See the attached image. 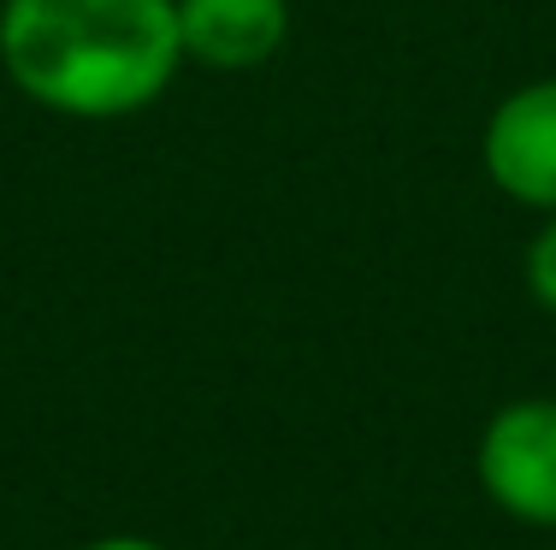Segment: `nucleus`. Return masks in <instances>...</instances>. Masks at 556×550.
<instances>
[{
  "instance_id": "5",
  "label": "nucleus",
  "mask_w": 556,
  "mask_h": 550,
  "mask_svg": "<svg viewBox=\"0 0 556 550\" xmlns=\"http://www.w3.org/2000/svg\"><path fill=\"white\" fill-rule=\"evenodd\" d=\"M527 291L539 296V308L556 314V214H545V226L527 243Z\"/></svg>"
},
{
  "instance_id": "2",
  "label": "nucleus",
  "mask_w": 556,
  "mask_h": 550,
  "mask_svg": "<svg viewBox=\"0 0 556 550\" xmlns=\"http://www.w3.org/2000/svg\"><path fill=\"white\" fill-rule=\"evenodd\" d=\"M480 491L509 521L556 533V397H515L485 421L480 450Z\"/></svg>"
},
{
  "instance_id": "4",
  "label": "nucleus",
  "mask_w": 556,
  "mask_h": 550,
  "mask_svg": "<svg viewBox=\"0 0 556 550\" xmlns=\"http://www.w3.org/2000/svg\"><path fill=\"white\" fill-rule=\"evenodd\" d=\"M178 42L207 72H255L290 42V0H178Z\"/></svg>"
},
{
  "instance_id": "3",
  "label": "nucleus",
  "mask_w": 556,
  "mask_h": 550,
  "mask_svg": "<svg viewBox=\"0 0 556 550\" xmlns=\"http://www.w3.org/2000/svg\"><path fill=\"white\" fill-rule=\"evenodd\" d=\"M485 178L515 207L556 214V77L521 84L485 119Z\"/></svg>"
},
{
  "instance_id": "6",
  "label": "nucleus",
  "mask_w": 556,
  "mask_h": 550,
  "mask_svg": "<svg viewBox=\"0 0 556 550\" xmlns=\"http://www.w3.org/2000/svg\"><path fill=\"white\" fill-rule=\"evenodd\" d=\"M84 550H166V545L137 539V533H108V539H96V545H84Z\"/></svg>"
},
{
  "instance_id": "1",
  "label": "nucleus",
  "mask_w": 556,
  "mask_h": 550,
  "mask_svg": "<svg viewBox=\"0 0 556 550\" xmlns=\"http://www.w3.org/2000/svg\"><path fill=\"white\" fill-rule=\"evenodd\" d=\"M178 65V0H0V72L60 119H130Z\"/></svg>"
}]
</instances>
